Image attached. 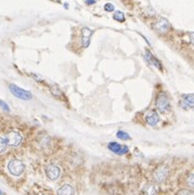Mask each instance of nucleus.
Instances as JSON below:
<instances>
[{"label": "nucleus", "instance_id": "obj_2", "mask_svg": "<svg viewBox=\"0 0 194 195\" xmlns=\"http://www.w3.org/2000/svg\"><path fill=\"white\" fill-rule=\"evenodd\" d=\"M155 107L161 113H166L171 108V104H169L168 95L165 92H161L157 95V99H155Z\"/></svg>", "mask_w": 194, "mask_h": 195}, {"label": "nucleus", "instance_id": "obj_18", "mask_svg": "<svg viewBox=\"0 0 194 195\" xmlns=\"http://www.w3.org/2000/svg\"><path fill=\"white\" fill-rule=\"evenodd\" d=\"M104 9L107 12H113L114 11V6L112 3H106L105 4V7H104Z\"/></svg>", "mask_w": 194, "mask_h": 195}, {"label": "nucleus", "instance_id": "obj_10", "mask_svg": "<svg viewBox=\"0 0 194 195\" xmlns=\"http://www.w3.org/2000/svg\"><path fill=\"white\" fill-rule=\"evenodd\" d=\"M193 99H194L193 94L183 95L180 100V107L182 109H191L193 107Z\"/></svg>", "mask_w": 194, "mask_h": 195}, {"label": "nucleus", "instance_id": "obj_17", "mask_svg": "<svg viewBox=\"0 0 194 195\" xmlns=\"http://www.w3.org/2000/svg\"><path fill=\"white\" fill-rule=\"evenodd\" d=\"M157 187H154V185H151V187L148 188V191H147L148 195H155L157 194Z\"/></svg>", "mask_w": 194, "mask_h": 195}, {"label": "nucleus", "instance_id": "obj_24", "mask_svg": "<svg viewBox=\"0 0 194 195\" xmlns=\"http://www.w3.org/2000/svg\"><path fill=\"white\" fill-rule=\"evenodd\" d=\"M0 195H4V193H3V192L1 191V190H0Z\"/></svg>", "mask_w": 194, "mask_h": 195}, {"label": "nucleus", "instance_id": "obj_21", "mask_svg": "<svg viewBox=\"0 0 194 195\" xmlns=\"http://www.w3.org/2000/svg\"><path fill=\"white\" fill-rule=\"evenodd\" d=\"M188 184L190 185V187H193V173H190L188 176Z\"/></svg>", "mask_w": 194, "mask_h": 195}, {"label": "nucleus", "instance_id": "obj_15", "mask_svg": "<svg viewBox=\"0 0 194 195\" xmlns=\"http://www.w3.org/2000/svg\"><path fill=\"white\" fill-rule=\"evenodd\" d=\"M113 18L120 23H123L125 21V15H124V13L122 11H117L113 14Z\"/></svg>", "mask_w": 194, "mask_h": 195}, {"label": "nucleus", "instance_id": "obj_3", "mask_svg": "<svg viewBox=\"0 0 194 195\" xmlns=\"http://www.w3.org/2000/svg\"><path fill=\"white\" fill-rule=\"evenodd\" d=\"M9 90H10L11 94H13L16 98L22 99V100H29L32 97L30 92L26 91V90H24V89H21L20 86H17V85H15V84L9 85Z\"/></svg>", "mask_w": 194, "mask_h": 195}, {"label": "nucleus", "instance_id": "obj_14", "mask_svg": "<svg viewBox=\"0 0 194 195\" xmlns=\"http://www.w3.org/2000/svg\"><path fill=\"white\" fill-rule=\"evenodd\" d=\"M9 144L7 141L6 137H0V153H4L8 150Z\"/></svg>", "mask_w": 194, "mask_h": 195}, {"label": "nucleus", "instance_id": "obj_4", "mask_svg": "<svg viewBox=\"0 0 194 195\" xmlns=\"http://www.w3.org/2000/svg\"><path fill=\"white\" fill-rule=\"evenodd\" d=\"M4 137L8 141L9 147H13V148L18 147L23 141V136L20 134V132H16V130H12V132L8 133Z\"/></svg>", "mask_w": 194, "mask_h": 195}, {"label": "nucleus", "instance_id": "obj_22", "mask_svg": "<svg viewBox=\"0 0 194 195\" xmlns=\"http://www.w3.org/2000/svg\"><path fill=\"white\" fill-rule=\"evenodd\" d=\"M52 93H53L54 95H57V96H59V95H61V92H59L57 89H52Z\"/></svg>", "mask_w": 194, "mask_h": 195}, {"label": "nucleus", "instance_id": "obj_1", "mask_svg": "<svg viewBox=\"0 0 194 195\" xmlns=\"http://www.w3.org/2000/svg\"><path fill=\"white\" fill-rule=\"evenodd\" d=\"M8 170L12 176L20 177L25 172V165L20 158H12L8 163Z\"/></svg>", "mask_w": 194, "mask_h": 195}, {"label": "nucleus", "instance_id": "obj_9", "mask_svg": "<svg viewBox=\"0 0 194 195\" xmlns=\"http://www.w3.org/2000/svg\"><path fill=\"white\" fill-rule=\"evenodd\" d=\"M159 121H160V115L157 111H150L146 115V122L150 126H155L159 123Z\"/></svg>", "mask_w": 194, "mask_h": 195}, {"label": "nucleus", "instance_id": "obj_19", "mask_svg": "<svg viewBox=\"0 0 194 195\" xmlns=\"http://www.w3.org/2000/svg\"><path fill=\"white\" fill-rule=\"evenodd\" d=\"M177 195H194L191 190H180Z\"/></svg>", "mask_w": 194, "mask_h": 195}, {"label": "nucleus", "instance_id": "obj_6", "mask_svg": "<svg viewBox=\"0 0 194 195\" xmlns=\"http://www.w3.org/2000/svg\"><path fill=\"white\" fill-rule=\"evenodd\" d=\"M169 27H171V25H169L168 21H167L166 18H163V17L159 18L154 24V29L157 30V32H161V34H165V32H168Z\"/></svg>", "mask_w": 194, "mask_h": 195}, {"label": "nucleus", "instance_id": "obj_16", "mask_svg": "<svg viewBox=\"0 0 194 195\" xmlns=\"http://www.w3.org/2000/svg\"><path fill=\"white\" fill-rule=\"evenodd\" d=\"M117 138H119V139H121V140H128V139H131L129 135L127 134V133L123 132V130H119V132L117 133Z\"/></svg>", "mask_w": 194, "mask_h": 195}, {"label": "nucleus", "instance_id": "obj_20", "mask_svg": "<svg viewBox=\"0 0 194 195\" xmlns=\"http://www.w3.org/2000/svg\"><path fill=\"white\" fill-rule=\"evenodd\" d=\"M0 107H1L2 109H3L4 111H7V112H9L10 111V108H9V105L7 103H4L3 100H0Z\"/></svg>", "mask_w": 194, "mask_h": 195}, {"label": "nucleus", "instance_id": "obj_13", "mask_svg": "<svg viewBox=\"0 0 194 195\" xmlns=\"http://www.w3.org/2000/svg\"><path fill=\"white\" fill-rule=\"evenodd\" d=\"M57 195H75V190L70 184H64L57 190Z\"/></svg>", "mask_w": 194, "mask_h": 195}, {"label": "nucleus", "instance_id": "obj_11", "mask_svg": "<svg viewBox=\"0 0 194 195\" xmlns=\"http://www.w3.org/2000/svg\"><path fill=\"white\" fill-rule=\"evenodd\" d=\"M145 58H146V61H147L148 63L151 64V65H153V66H155V67H157V69H162V65H161V63H160V61L157 57H154V55L151 53L149 50H146Z\"/></svg>", "mask_w": 194, "mask_h": 195}, {"label": "nucleus", "instance_id": "obj_8", "mask_svg": "<svg viewBox=\"0 0 194 195\" xmlns=\"http://www.w3.org/2000/svg\"><path fill=\"white\" fill-rule=\"evenodd\" d=\"M93 35V30L87 27H83L81 30V42H82L83 47H87L90 46L91 37Z\"/></svg>", "mask_w": 194, "mask_h": 195}, {"label": "nucleus", "instance_id": "obj_12", "mask_svg": "<svg viewBox=\"0 0 194 195\" xmlns=\"http://www.w3.org/2000/svg\"><path fill=\"white\" fill-rule=\"evenodd\" d=\"M167 176H168V170L165 167H160L157 169V172L154 173V179L157 182H163L166 180Z\"/></svg>", "mask_w": 194, "mask_h": 195}, {"label": "nucleus", "instance_id": "obj_7", "mask_svg": "<svg viewBox=\"0 0 194 195\" xmlns=\"http://www.w3.org/2000/svg\"><path fill=\"white\" fill-rule=\"evenodd\" d=\"M108 148L109 150H111L113 153H117L119 155H122V154H125L128 152V148L126 146H121L120 144L116 141H112L108 144Z\"/></svg>", "mask_w": 194, "mask_h": 195}, {"label": "nucleus", "instance_id": "obj_5", "mask_svg": "<svg viewBox=\"0 0 194 195\" xmlns=\"http://www.w3.org/2000/svg\"><path fill=\"white\" fill-rule=\"evenodd\" d=\"M45 175L50 180H56L61 176V168L55 164H49L45 167Z\"/></svg>", "mask_w": 194, "mask_h": 195}, {"label": "nucleus", "instance_id": "obj_23", "mask_svg": "<svg viewBox=\"0 0 194 195\" xmlns=\"http://www.w3.org/2000/svg\"><path fill=\"white\" fill-rule=\"evenodd\" d=\"M95 2H96V0H86L85 3L86 4H94Z\"/></svg>", "mask_w": 194, "mask_h": 195}]
</instances>
